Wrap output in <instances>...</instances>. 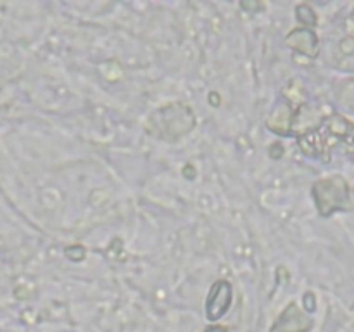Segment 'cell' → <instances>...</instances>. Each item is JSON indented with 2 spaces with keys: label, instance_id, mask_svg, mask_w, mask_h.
Masks as SVG:
<instances>
[{
  "label": "cell",
  "instance_id": "5b68a950",
  "mask_svg": "<svg viewBox=\"0 0 354 332\" xmlns=\"http://www.w3.org/2000/svg\"><path fill=\"white\" fill-rule=\"evenodd\" d=\"M287 45L292 47L294 50L301 52V54L308 55V57H317L320 52V44H318V37L311 28H297V30L290 31L286 38Z\"/></svg>",
  "mask_w": 354,
  "mask_h": 332
},
{
  "label": "cell",
  "instance_id": "9c48e42d",
  "mask_svg": "<svg viewBox=\"0 0 354 332\" xmlns=\"http://www.w3.org/2000/svg\"><path fill=\"white\" fill-rule=\"evenodd\" d=\"M206 332H227L223 327H209Z\"/></svg>",
  "mask_w": 354,
  "mask_h": 332
},
{
  "label": "cell",
  "instance_id": "7a4b0ae2",
  "mask_svg": "<svg viewBox=\"0 0 354 332\" xmlns=\"http://www.w3.org/2000/svg\"><path fill=\"white\" fill-rule=\"evenodd\" d=\"M313 197L322 216H330L335 211L351 210L349 187L342 176L318 180L313 185Z\"/></svg>",
  "mask_w": 354,
  "mask_h": 332
},
{
  "label": "cell",
  "instance_id": "6da1fadb",
  "mask_svg": "<svg viewBox=\"0 0 354 332\" xmlns=\"http://www.w3.org/2000/svg\"><path fill=\"white\" fill-rule=\"evenodd\" d=\"M196 124L192 109L182 102L168 104L154 111L147 120V131L161 140H178Z\"/></svg>",
  "mask_w": 354,
  "mask_h": 332
},
{
  "label": "cell",
  "instance_id": "3957f363",
  "mask_svg": "<svg viewBox=\"0 0 354 332\" xmlns=\"http://www.w3.org/2000/svg\"><path fill=\"white\" fill-rule=\"evenodd\" d=\"M232 299H234V290H232L230 284L227 280H218V282H214L206 301L207 318L211 322L220 320L230 310Z\"/></svg>",
  "mask_w": 354,
  "mask_h": 332
},
{
  "label": "cell",
  "instance_id": "277c9868",
  "mask_svg": "<svg viewBox=\"0 0 354 332\" xmlns=\"http://www.w3.org/2000/svg\"><path fill=\"white\" fill-rule=\"evenodd\" d=\"M310 327V318L299 310L296 303H290L280 315L279 320L273 324L272 332H306Z\"/></svg>",
  "mask_w": 354,
  "mask_h": 332
},
{
  "label": "cell",
  "instance_id": "52a82bcc",
  "mask_svg": "<svg viewBox=\"0 0 354 332\" xmlns=\"http://www.w3.org/2000/svg\"><path fill=\"white\" fill-rule=\"evenodd\" d=\"M327 130L330 131L335 138H346L351 135L353 124L349 123L346 118H342L341 114H334V116H330V120L327 121Z\"/></svg>",
  "mask_w": 354,
  "mask_h": 332
},
{
  "label": "cell",
  "instance_id": "ba28073f",
  "mask_svg": "<svg viewBox=\"0 0 354 332\" xmlns=\"http://www.w3.org/2000/svg\"><path fill=\"white\" fill-rule=\"evenodd\" d=\"M296 10H297V19L304 24V28H311L317 24V16H315L313 9H311L310 6L303 3V6H297Z\"/></svg>",
  "mask_w": 354,
  "mask_h": 332
},
{
  "label": "cell",
  "instance_id": "8992f818",
  "mask_svg": "<svg viewBox=\"0 0 354 332\" xmlns=\"http://www.w3.org/2000/svg\"><path fill=\"white\" fill-rule=\"evenodd\" d=\"M292 124H294V113L290 111L289 104L282 102L275 107L272 116L268 118V127L279 135H290L292 133Z\"/></svg>",
  "mask_w": 354,
  "mask_h": 332
}]
</instances>
